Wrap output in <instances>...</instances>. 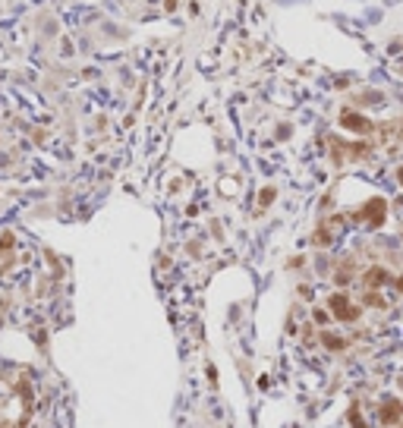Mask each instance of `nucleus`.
I'll return each instance as SVG.
<instances>
[{
  "label": "nucleus",
  "mask_w": 403,
  "mask_h": 428,
  "mask_svg": "<svg viewBox=\"0 0 403 428\" xmlns=\"http://www.w3.org/2000/svg\"><path fill=\"white\" fill-rule=\"evenodd\" d=\"M359 217H362L369 227H381L384 217H388V202H384V198H372V202L359 211Z\"/></svg>",
  "instance_id": "obj_2"
},
{
  "label": "nucleus",
  "mask_w": 403,
  "mask_h": 428,
  "mask_svg": "<svg viewBox=\"0 0 403 428\" xmlns=\"http://www.w3.org/2000/svg\"><path fill=\"white\" fill-rule=\"evenodd\" d=\"M328 306H331V312L337 315L340 321H356V318H359V306H353L350 296H343V293H334Z\"/></svg>",
  "instance_id": "obj_1"
},
{
  "label": "nucleus",
  "mask_w": 403,
  "mask_h": 428,
  "mask_svg": "<svg viewBox=\"0 0 403 428\" xmlns=\"http://www.w3.org/2000/svg\"><path fill=\"white\" fill-rule=\"evenodd\" d=\"M340 126L353 129V133H369V129H372V123L365 120V117H359V114H353V110H346V114L340 117Z\"/></svg>",
  "instance_id": "obj_4"
},
{
  "label": "nucleus",
  "mask_w": 403,
  "mask_h": 428,
  "mask_svg": "<svg viewBox=\"0 0 403 428\" xmlns=\"http://www.w3.org/2000/svg\"><path fill=\"white\" fill-rule=\"evenodd\" d=\"M394 287H397V290L403 293V274H400V277H397V281H394Z\"/></svg>",
  "instance_id": "obj_8"
},
{
  "label": "nucleus",
  "mask_w": 403,
  "mask_h": 428,
  "mask_svg": "<svg viewBox=\"0 0 403 428\" xmlns=\"http://www.w3.org/2000/svg\"><path fill=\"white\" fill-rule=\"evenodd\" d=\"M365 303H369V306H378V309L384 306V299H381L378 293H369V296H365Z\"/></svg>",
  "instance_id": "obj_7"
},
{
  "label": "nucleus",
  "mask_w": 403,
  "mask_h": 428,
  "mask_svg": "<svg viewBox=\"0 0 403 428\" xmlns=\"http://www.w3.org/2000/svg\"><path fill=\"white\" fill-rule=\"evenodd\" d=\"M362 281H365V287H369V290H375V287H381V284H388V281H391V274L384 271V268H369Z\"/></svg>",
  "instance_id": "obj_5"
},
{
  "label": "nucleus",
  "mask_w": 403,
  "mask_h": 428,
  "mask_svg": "<svg viewBox=\"0 0 403 428\" xmlns=\"http://www.w3.org/2000/svg\"><path fill=\"white\" fill-rule=\"evenodd\" d=\"M397 180H400V186H403V164L397 167Z\"/></svg>",
  "instance_id": "obj_9"
},
{
  "label": "nucleus",
  "mask_w": 403,
  "mask_h": 428,
  "mask_svg": "<svg viewBox=\"0 0 403 428\" xmlns=\"http://www.w3.org/2000/svg\"><path fill=\"white\" fill-rule=\"evenodd\" d=\"M403 419V400H388L381 406V422H388V425H397Z\"/></svg>",
  "instance_id": "obj_3"
},
{
  "label": "nucleus",
  "mask_w": 403,
  "mask_h": 428,
  "mask_svg": "<svg viewBox=\"0 0 403 428\" xmlns=\"http://www.w3.org/2000/svg\"><path fill=\"white\" fill-rule=\"evenodd\" d=\"M328 346H331V349H340L343 346V337H334V334H324V337H321Z\"/></svg>",
  "instance_id": "obj_6"
}]
</instances>
